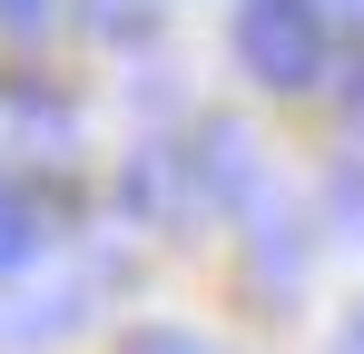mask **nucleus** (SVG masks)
I'll return each instance as SVG.
<instances>
[{
  "mask_svg": "<svg viewBox=\"0 0 364 354\" xmlns=\"http://www.w3.org/2000/svg\"><path fill=\"white\" fill-rule=\"evenodd\" d=\"M325 20H345V30H364V0H325Z\"/></svg>",
  "mask_w": 364,
  "mask_h": 354,
  "instance_id": "obj_7",
  "label": "nucleus"
},
{
  "mask_svg": "<svg viewBox=\"0 0 364 354\" xmlns=\"http://www.w3.org/2000/svg\"><path fill=\"white\" fill-rule=\"evenodd\" d=\"M148 20H158V0H89V30L99 40H138Z\"/></svg>",
  "mask_w": 364,
  "mask_h": 354,
  "instance_id": "obj_4",
  "label": "nucleus"
},
{
  "mask_svg": "<svg viewBox=\"0 0 364 354\" xmlns=\"http://www.w3.org/2000/svg\"><path fill=\"white\" fill-rule=\"evenodd\" d=\"M128 354H207L197 335H128Z\"/></svg>",
  "mask_w": 364,
  "mask_h": 354,
  "instance_id": "obj_5",
  "label": "nucleus"
},
{
  "mask_svg": "<svg viewBox=\"0 0 364 354\" xmlns=\"http://www.w3.org/2000/svg\"><path fill=\"white\" fill-rule=\"evenodd\" d=\"M335 354H364V315H355V325H345V345H335Z\"/></svg>",
  "mask_w": 364,
  "mask_h": 354,
  "instance_id": "obj_9",
  "label": "nucleus"
},
{
  "mask_svg": "<svg viewBox=\"0 0 364 354\" xmlns=\"http://www.w3.org/2000/svg\"><path fill=\"white\" fill-rule=\"evenodd\" d=\"M296 266H305V236H296V217L256 197V276H296Z\"/></svg>",
  "mask_w": 364,
  "mask_h": 354,
  "instance_id": "obj_3",
  "label": "nucleus"
},
{
  "mask_svg": "<svg viewBox=\"0 0 364 354\" xmlns=\"http://www.w3.org/2000/svg\"><path fill=\"white\" fill-rule=\"evenodd\" d=\"M345 118H355V128H364V69H355V79H345Z\"/></svg>",
  "mask_w": 364,
  "mask_h": 354,
  "instance_id": "obj_8",
  "label": "nucleus"
},
{
  "mask_svg": "<svg viewBox=\"0 0 364 354\" xmlns=\"http://www.w3.org/2000/svg\"><path fill=\"white\" fill-rule=\"evenodd\" d=\"M50 10H60V0H0V20H10V30H40Z\"/></svg>",
  "mask_w": 364,
  "mask_h": 354,
  "instance_id": "obj_6",
  "label": "nucleus"
},
{
  "mask_svg": "<svg viewBox=\"0 0 364 354\" xmlns=\"http://www.w3.org/2000/svg\"><path fill=\"white\" fill-rule=\"evenodd\" d=\"M40 246H50V217H40V197H30L20 177H0V276H10V266H30Z\"/></svg>",
  "mask_w": 364,
  "mask_h": 354,
  "instance_id": "obj_2",
  "label": "nucleus"
},
{
  "mask_svg": "<svg viewBox=\"0 0 364 354\" xmlns=\"http://www.w3.org/2000/svg\"><path fill=\"white\" fill-rule=\"evenodd\" d=\"M237 59L266 89L325 79V0H237Z\"/></svg>",
  "mask_w": 364,
  "mask_h": 354,
  "instance_id": "obj_1",
  "label": "nucleus"
}]
</instances>
